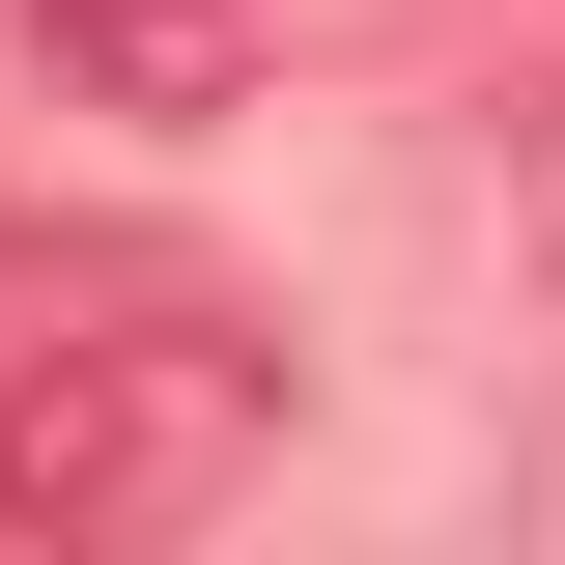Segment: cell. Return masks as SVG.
<instances>
[{
	"label": "cell",
	"mask_w": 565,
	"mask_h": 565,
	"mask_svg": "<svg viewBox=\"0 0 565 565\" xmlns=\"http://www.w3.org/2000/svg\"><path fill=\"white\" fill-rule=\"evenodd\" d=\"M282 452V340L199 255H0V537H199Z\"/></svg>",
	"instance_id": "6da1fadb"
},
{
	"label": "cell",
	"mask_w": 565,
	"mask_h": 565,
	"mask_svg": "<svg viewBox=\"0 0 565 565\" xmlns=\"http://www.w3.org/2000/svg\"><path fill=\"white\" fill-rule=\"evenodd\" d=\"M29 57H57L85 114H255L282 0H29Z\"/></svg>",
	"instance_id": "7a4b0ae2"
}]
</instances>
